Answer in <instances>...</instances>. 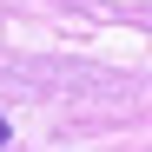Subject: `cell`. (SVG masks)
Returning <instances> with one entry per match:
<instances>
[{"mask_svg": "<svg viewBox=\"0 0 152 152\" xmlns=\"http://www.w3.org/2000/svg\"><path fill=\"white\" fill-rule=\"evenodd\" d=\"M7 139H13V126H7V119H0V145H7Z\"/></svg>", "mask_w": 152, "mask_h": 152, "instance_id": "6da1fadb", "label": "cell"}]
</instances>
